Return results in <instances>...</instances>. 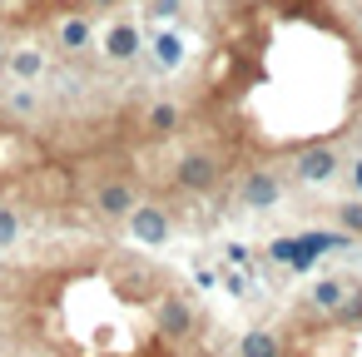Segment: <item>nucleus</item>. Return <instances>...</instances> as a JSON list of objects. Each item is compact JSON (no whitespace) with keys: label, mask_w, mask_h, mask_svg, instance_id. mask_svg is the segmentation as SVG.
Segmentation results:
<instances>
[{"label":"nucleus","mask_w":362,"mask_h":357,"mask_svg":"<svg viewBox=\"0 0 362 357\" xmlns=\"http://www.w3.org/2000/svg\"><path fill=\"white\" fill-rule=\"evenodd\" d=\"M218 174H223V164L214 154H204V149H194V154H184L174 164V184L184 194H214L218 189Z\"/></svg>","instance_id":"obj_1"},{"label":"nucleus","mask_w":362,"mask_h":357,"mask_svg":"<svg viewBox=\"0 0 362 357\" xmlns=\"http://www.w3.org/2000/svg\"><path fill=\"white\" fill-rule=\"evenodd\" d=\"M278 199H283V179H278L273 169L253 164V169L238 179V204H248V209H273Z\"/></svg>","instance_id":"obj_2"},{"label":"nucleus","mask_w":362,"mask_h":357,"mask_svg":"<svg viewBox=\"0 0 362 357\" xmlns=\"http://www.w3.org/2000/svg\"><path fill=\"white\" fill-rule=\"evenodd\" d=\"M129 233H134V243H164V238H169V213H164V204H134Z\"/></svg>","instance_id":"obj_3"},{"label":"nucleus","mask_w":362,"mask_h":357,"mask_svg":"<svg viewBox=\"0 0 362 357\" xmlns=\"http://www.w3.org/2000/svg\"><path fill=\"white\" fill-rule=\"evenodd\" d=\"M337 174V154H332V144H308L303 154H298V179H308V184H327Z\"/></svg>","instance_id":"obj_4"},{"label":"nucleus","mask_w":362,"mask_h":357,"mask_svg":"<svg viewBox=\"0 0 362 357\" xmlns=\"http://www.w3.org/2000/svg\"><path fill=\"white\" fill-rule=\"evenodd\" d=\"M134 184H124V179H110V184H100V194H95V209L105 213V218H129L134 213Z\"/></svg>","instance_id":"obj_5"},{"label":"nucleus","mask_w":362,"mask_h":357,"mask_svg":"<svg viewBox=\"0 0 362 357\" xmlns=\"http://www.w3.org/2000/svg\"><path fill=\"white\" fill-rule=\"evenodd\" d=\"M189 327H194V308H189V298L169 293V298L159 303V332H164V337H189Z\"/></svg>","instance_id":"obj_6"},{"label":"nucleus","mask_w":362,"mask_h":357,"mask_svg":"<svg viewBox=\"0 0 362 357\" xmlns=\"http://www.w3.org/2000/svg\"><path fill=\"white\" fill-rule=\"evenodd\" d=\"M105 50H110V60H134V55L144 50V40H139V30H134V25L124 21V25H115V30H110Z\"/></svg>","instance_id":"obj_7"},{"label":"nucleus","mask_w":362,"mask_h":357,"mask_svg":"<svg viewBox=\"0 0 362 357\" xmlns=\"http://www.w3.org/2000/svg\"><path fill=\"white\" fill-rule=\"evenodd\" d=\"M90 40H95V35H90V21H85V16H70V21L60 25V45H65L70 55L90 50Z\"/></svg>","instance_id":"obj_8"},{"label":"nucleus","mask_w":362,"mask_h":357,"mask_svg":"<svg viewBox=\"0 0 362 357\" xmlns=\"http://www.w3.org/2000/svg\"><path fill=\"white\" fill-rule=\"evenodd\" d=\"M268 258H273V263H288V268H313V258L303 253L298 238H273V243H268Z\"/></svg>","instance_id":"obj_9"},{"label":"nucleus","mask_w":362,"mask_h":357,"mask_svg":"<svg viewBox=\"0 0 362 357\" xmlns=\"http://www.w3.org/2000/svg\"><path fill=\"white\" fill-rule=\"evenodd\" d=\"M238 357H283V342L273 332H248L238 342Z\"/></svg>","instance_id":"obj_10"},{"label":"nucleus","mask_w":362,"mask_h":357,"mask_svg":"<svg viewBox=\"0 0 362 357\" xmlns=\"http://www.w3.org/2000/svg\"><path fill=\"white\" fill-rule=\"evenodd\" d=\"M11 70H16V80H35V75L45 70V55H40V50H16V55H11Z\"/></svg>","instance_id":"obj_11"},{"label":"nucleus","mask_w":362,"mask_h":357,"mask_svg":"<svg viewBox=\"0 0 362 357\" xmlns=\"http://www.w3.org/2000/svg\"><path fill=\"white\" fill-rule=\"evenodd\" d=\"M144 124H149V134H174V129H179V110H174V105H154V110L144 115Z\"/></svg>","instance_id":"obj_12"},{"label":"nucleus","mask_w":362,"mask_h":357,"mask_svg":"<svg viewBox=\"0 0 362 357\" xmlns=\"http://www.w3.org/2000/svg\"><path fill=\"white\" fill-rule=\"evenodd\" d=\"M154 60H159L164 70H174V65L184 60V45H179V35H154Z\"/></svg>","instance_id":"obj_13"},{"label":"nucleus","mask_w":362,"mask_h":357,"mask_svg":"<svg viewBox=\"0 0 362 357\" xmlns=\"http://www.w3.org/2000/svg\"><path fill=\"white\" fill-rule=\"evenodd\" d=\"M342 293H347V283H342V278H322V283L313 288V303H317V308H337V303H342Z\"/></svg>","instance_id":"obj_14"},{"label":"nucleus","mask_w":362,"mask_h":357,"mask_svg":"<svg viewBox=\"0 0 362 357\" xmlns=\"http://www.w3.org/2000/svg\"><path fill=\"white\" fill-rule=\"evenodd\" d=\"M16 233H21V218H16L11 209H0V248L16 243Z\"/></svg>","instance_id":"obj_15"},{"label":"nucleus","mask_w":362,"mask_h":357,"mask_svg":"<svg viewBox=\"0 0 362 357\" xmlns=\"http://www.w3.org/2000/svg\"><path fill=\"white\" fill-rule=\"evenodd\" d=\"M342 228L352 238H362V204H342Z\"/></svg>","instance_id":"obj_16"},{"label":"nucleus","mask_w":362,"mask_h":357,"mask_svg":"<svg viewBox=\"0 0 362 357\" xmlns=\"http://www.w3.org/2000/svg\"><path fill=\"white\" fill-rule=\"evenodd\" d=\"M362 317V293H352L347 303H337V322H357Z\"/></svg>","instance_id":"obj_17"},{"label":"nucleus","mask_w":362,"mask_h":357,"mask_svg":"<svg viewBox=\"0 0 362 357\" xmlns=\"http://www.w3.org/2000/svg\"><path fill=\"white\" fill-rule=\"evenodd\" d=\"M179 11V0H149V16L154 21H164V16H174Z\"/></svg>","instance_id":"obj_18"},{"label":"nucleus","mask_w":362,"mask_h":357,"mask_svg":"<svg viewBox=\"0 0 362 357\" xmlns=\"http://www.w3.org/2000/svg\"><path fill=\"white\" fill-rule=\"evenodd\" d=\"M80 6H85V11H115L119 0H80Z\"/></svg>","instance_id":"obj_19"},{"label":"nucleus","mask_w":362,"mask_h":357,"mask_svg":"<svg viewBox=\"0 0 362 357\" xmlns=\"http://www.w3.org/2000/svg\"><path fill=\"white\" fill-rule=\"evenodd\" d=\"M352 184H357V189H362V164H357V169H352Z\"/></svg>","instance_id":"obj_20"},{"label":"nucleus","mask_w":362,"mask_h":357,"mask_svg":"<svg viewBox=\"0 0 362 357\" xmlns=\"http://www.w3.org/2000/svg\"><path fill=\"white\" fill-rule=\"evenodd\" d=\"M0 60H6V40H0Z\"/></svg>","instance_id":"obj_21"},{"label":"nucleus","mask_w":362,"mask_h":357,"mask_svg":"<svg viewBox=\"0 0 362 357\" xmlns=\"http://www.w3.org/2000/svg\"><path fill=\"white\" fill-rule=\"evenodd\" d=\"M6 6H11V0H0V11H6Z\"/></svg>","instance_id":"obj_22"}]
</instances>
